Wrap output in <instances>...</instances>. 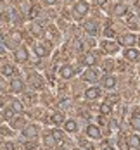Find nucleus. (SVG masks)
I'll return each instance as SVG.
<instances>
[{
    "mask_svg": "<svg viewBox=\"0 0 140 150\" xmlns=\"http://www.w3.org/2000/svg\"><path fill=\"white\" fill-rule=\"evenodd\" d=\"M88 9H90L88 2H85V0H78L76 4H75V17H76V19L85 17L87 12H88Z\"/></svg>",
    "mask_w": 140,
    "mask_h": 150,
    "instance_id": "obj_1",
    "label": "nucleus"
},
{
    "mask_svg": "<svg viewBox=\"0 0 140 150\" xmlns=\"http://www.w3.org/2000/svg\"><path fill=\"white\" fill-rule=\"evenodd\" d=\"M28 83H30L31 88H35V90H40L43 86V79H42V76L38 74V73H31L28 76Z\"/></svg>",
    "mask_w": 140,
    "mask_h": 150,
    "instance_id": "obj_2",
    "label": "nucleus"
},
{
    "mask_svg": "<svg viewBox=\"0 0 140 150\" xmlns=\"http://www.w3.org/2000/svg\"><path fill=\"white\" fill-rule=\"evenodd\" d=\"M99 78H100V76H99V71L93 69V67H88V69L83 73V79H85V81H90V83H95Z\"/></svg>",
    "mask_w": 140,
    "mask_h": 150,
    "instance_id": "obj_3",
    "label": "nucleus"
},
{
    "mask_svg": "<svg viewBox=\"0 0 140 150\" xmlns=\"http://www.w3.org/2000/svg\"><path fill=\"white\" fill-rule=\"evenodd\" d=\"M137 42H139V38H137L135 35H123V36L119 38V43L124 45V47H128V48H130V47H133Z\"/></svg>",
    "mask_w": 140,
    "mask_h": 150,
    "instance_id": "obj_4",
    "label": "nucleus"
},
{
    "mask_svg": "<svg viewBox=\"0 0 140 150\" xmlns=\"http://www.w3.org/2000/svg\"><path fill=\"white\" fill-rule=\"evenodd\" d=\"M28 50L24 48V47H19V48H16V52H14V59L16 62H26L28 60Z\"/></svg>",
    "mask_w": 140,
    "mask_h": 150,
    "instance_id": "obj_5",
    "label": "nucleus"
},
{
    "mask_svg": "<svg viewBox=\"0 0 140 150\" xmlns=\"http://www.w3.org/2000/svg\"><path fill=\"white\" fill-rule=\"evenodd\" d=\"M35 54L38 57H47L50 54V43H40V45L35 47Z\"/></svg>",
    "mask_w": 140,
    "mask_h": 150,
    "instance_id": "obj_6",
    "label": "nucleus"
},
{
    "mask_svg": "<svg viewBox=\"0 0 140 150\" xmlns=\"http://www.w3.org/2000/svg\"><path fill=\"white\" fill-rule=\"evenodd\" d=\"M83 30L87 31L90 36H95V35L99 33V26H97V23H95V21H85Z\"/></svg>",
    "mask_w": 140,
    "mask_h": 150,
    "instance_id": "obj_7",
    "label": "nucleus"
},
{
    "mask_svg": "<svg viewBox=\"0 0 140 150\" xmlns=\"http://www.w3.org/2000/svg\"><path fill=\"white\" fill-rule=\"evenodd\" d=\"M59 76L64 78V79L73 78V76H75V67H73V66H62L61 69H59Z\"/></svg>",
    "mask_w": 140,
    "mask_h": 150,
    "instance_id": "obj_8",
    "label": "nucleus"
},
{
    "mask_svg": "<svg viewBox=\"0 0 140 150\" xmlns=\"http://www.w3.org/2000/svg\"><path fill=\"white\" fill-rule=\"evenodd\" d=\"M23 90H24V83L19 78H14L11 81V91L12 93H23Z\"/></svg>",
    "mask_w": 140,
    "mask_h": 150,
    "instance_id": "obj_9",
    "label": "nucleus"
},
{
    "mask_svg": "<svg viewBox=\"0 0 140 150\" xmlns=\"http://www.w3.org/2000/svg\"><path fill=\"white\" fill-rule=\"evenodd\" d=\"M87 136H88V138H93V140H99L102 135H100V129H99L95 124H88V126H87Z\"/></svg>",
    "mask_w": 140,
    "mask_h": 150,
    "instance_id": "obj_10",
    "label": "nucleus"
},
{
    "mask_svg": "<svg viewBox=\"0 0 140 150\" xmlns=\"http://www.w3.org/2000/svg\"><path fill=\"white\" fill-rule=\"evenodd\" d=\"M99 95H100V88H97V86H90L88 90H85V98H88V100L99 98Z\"/></svg>",
    "mask_w": 140,
    "mask_h": 150,
    "instance_id": "obj_11",
    "label": "nucleus"
},
{
    "mask_svg": "<svg viewBox=\"0 0 140 150\" xmlns=\"http://www.w3.org/2000/svg\"><path fill=\"white\" fill-rule=\"evenodd\" d=\"M130 122H131V126H133L137 131H140V110H139V109H135V110H133Z\"/></svg>",
    "mask_w": 140,
    "mask_h": 150,
    "instance_id": "obj_12",
    "label": "nucleus"
},
{
    "mask_svg": "<svg viewBox=\"0 0 140 150\" xmlns=\"http://www.w3.org/2000/svg\"><path fill=\"white\" fill-rule=\"evenodd\" d=\"M100 47H102L106 52H109V54H114V52L118 50V45H116V43H112V42H107V40H104V42L100 43Z\"/></svg>",
    "mask_w": 140,
    "mask_h": 150,
    "instance_id": "obj_13",
    "label": "nucleus"
},
{
    "mask_svg": "<svg viewBox=\"0 0 140 150\" xmlns=\"http://www.w3.org/2000/svg\"><path fill=\"white\" fill-rule=\"evenodd\" d=\"M124 59L137 60V59H139V52H137L133 47H130V48H126V50H124Z\"/></svg>",
    "mask_w": 140,
    "mask_h": 150,
    "instance_id": "obj_14",
    "label": "nucleus"
},
{
    "mask_svg": "<svg viewBox=\"0 0 140 150\" xmlns=\"http://www.w3.org/2000/svg\"><path fill=\"white\" fill-rule=\"evenodd\" d=\"M128 147H131V149H140V136L137 135H130L128 136Z\"/></svg>",
    "mask_w": 140,
    "mask_h": 150,
    "instance_id": "obj_15",
    "label": "nucleus"
},
{
    "mask_svg": "<svg viewBox=\"0 0 140 150\" xmlns=\"http://www.w3.org/2000/svg\"><path fill=\"white\" fill-rule=\"evenodd\" d=\"M102 85H104V88H114L116 86V78L114 76H104Z\"/></svg>",
    "mask_w": 140,
    "mask_h": 150,
    "instance_id": "obj_16",
    "label": "nucleus"
},
{
    "mask_svg": "<svg viewBox=\"0 0 140 150\" xmlns=\"http://www.w3.org/2000/svg\"><path fill=\"white\" fill-rule=\"evenodd\" d=\"M76 128H78L76 121H73V119H68L66 122H64V129H66L68 133H75V131H76Z\"/></svg>",
    "mask_w": 140,
    "mask_h": 150,
    "instance_id": "obj_17",
    "label": "nucleus"
},
{
    "mask_svg": "<svg viewBox=\"0 0 140 150\" xmlns=\"http://www.w3.org/2000/svg\"><path fill=\"white\" fill-rule=\"evenodd\" d=\"M95 55H93V54H85V55H83V59H81V62H83V64H85V66H88V67H92L93 64H95Z\"/></svg>",
    "mask_w": 140,
    "mask_h": 150,
    "instance_id": "obj_18",
    "label": "nucleus"
},
{
    "mask_svg": "<svg viewBox=\"0 0 140 150\" xmlns=\"http://www.w3.org/2000/svg\"><path fill=\"white\" fill-rule=\"evenodd\" d=\"M128 12V7L124 4H116L114 5V16H124Z\"/></svg>",
    "mask_w": 140,
    "mask_h": 150,
    "instance_id": "obj_19",
    "label": "nucleus"
},
{
    "mask_svg": "<svg viewBox=\"0 0 140 150\" xmlns=\"http://www.w3.org/2000/svg\"><path fill=\"white\" fill-rule=\"evenodd\" d=\"M36 135H38V126H28L24 129V136L26 138H35Z\"/></svg>",
    "mask_w": 140,
    "mask_h": 150,
    "instance_id": "obj_20",
    "label": "nucleus"
},
{
    "mask_svg": "<svg viewBox=\"0 0 140 150\" xmlns=\"http://www.w3.org/2000/svg\"><path fill=\"white\" fill-rule=\"evenodd\" d=\"M30 30H31V33H33L35 36H42V33H43V31H42V26H40L38 23H33V24L30 26Z\"/></svg>",
    "mask_w": 140,
    "mask_h": 150,
    "instance_id": "obj_21",
    "label": "nucleus"
},
{
    "mask_svg": "<svg viewBox=\"0 0 140 150\" xmlns=\"http://www.w3.org/2000/svg\"><path fill=\"white\" fill-rule=\"evenodd\" d=\"M62 119H64L62 112H54V114H52V117H50V122H54V124H59V122H62Z\"/></svg>",
    "mask_w": 140,
    "mask_h": 150,
    "instance_id": "obj_22",
    "label": "nucleus"
},
{
    "mask_svg": "<svg viewBox=\"0 0 140 150\" xmlns=\"http://www.w3.org/2000/svg\"><path fill=\"white\" fill-rule=\"evenodd\" d=\"M2 74H4V76H12V74H14V67H12V66H9V64H5V66L2 67Z\"/></svg>",
    "mask_w": 140,
    "mask_h": 150,
    "instance_id": "obj_23",
    "label": "nucleus"
},
{
    "mask_svg": "<svg viewBox=\"0 0 140 150\" xmlns=\"http://www.w3.org/2000/svg\"><path fill=\"white\" fill-rule=\"evenodd\" d=\"M52 136H54V140H55V142H62V129H57V128H55V129H52Z\"/></svg>",
    "mask_w": 140,
    "mask_h": 150,
    "instance_id": "obj_24",
    "label": "nucleus"
},
{
    "mask_svg": "<svg viewBox=\"0 0 140 150\" xmlns=\"http://www.w3.org/2000/svg\"><path fill=\"white\" fill-rule=\"evenodd\" d=\"M11 107L14 109V112H23V109H24V105L21 104L19 100H14V102H12V105H11Z\"/></svg>",
    "mask_w": 140,
    "mask_h": 150,
    "instance_id": "obj_25",
    "label": "nucleus"
},
{
    "mask_svg": "<svg viewBox=\"0 0 140 150\" xmlns=\"http://www.w3.org/2000/svg\"><path fill=\"white\" fill-rule=\"evenodd\" d=\"M106 102L107 104H116V102H119V97L118 95H107L106 97Z\"/></svg>",
    "mask_w": 140,
    "mask_h": 150,
    "instance_id": "obj_26",
    "label": "nucleus"
},
{
    "mask_svg": "<svg viewBox=\"0 0 140 150\" xmlns=\"http://www.w3.org/2000/svg\"><path fill=\"white\" fill-rule=\"evenodd\" d=\"M12 114H14V109H12V107L4 109V116H5V119H12Z\"/></svg>",
    "mask_w": 140,
    "mask_h": 150,
    "instance_id": "obj_27",
    "label": "nucleus"
},
{
    "mask_svg": "<svg viewBox=\"0 0 140 150\" xmlns=\"http://www.w3.org/2000/svg\"><path fill=\"white\" fill-rule=\"evenodd\" d=\"M109 112H111V107H109L107 102L100 105V114H104V116H106V114H109Z\"/></svg>",
    "mask_w": 140,
    "mask_h": 150,
    "instance_id": "obj_28",
    "label": "nucleus"
},
{
    "mask_svg": "<svg viewBox=\"0 0 140 150\" xmlns=\"http://www.w3.org/2000/svg\"><path fill=\"white\" fill-rule=\"evenodd\" d=\"M12 126H14V128H23V126H24V119H23V117H17V119H14Z\"/></svg>",
    "mask_w": 140,
    "mask_h": 150,
    "instance_id": "obj_29",
    "label": "nucleus"
},
{
    "mask_svg": "<svg viewBox=\"0 0 140 150\" xmlns=\"http://www.w3.org/2000/svg\"><path fill=\"white\" fill-rule=\"evenodd\" d=\"M24 149H26V150L36 149V142H26V143H24Z\"/></svg>",
    "mask_w": 140,
    "mask_h": 150,
    "instance_id": "obj_30",
    "label": "nucleus"
},
{
    "mask_svg": "<svg viewBox=\"0 0 140 150\" xmlns=\"http://www.w3.org/2000/svg\"><path fill=\"white\" fill-rule=\"evenodd\" d=\"M104 35H106L107 38H114V35H116V33L112 31V28H106V31H104Z\"/></svg>",
    "mask_w": 140,
    "mask_h": 150,
    "instance_id": "obj_31",
    "label": "nucleus"
},
{
    "mask_svg": "<svg viewBox=\"0 0 140 150\" xmlns=\"http://www.w3.org/2000/svg\"><path fill=\"white\" fill-rule=\"evenodd\" d=\"M45 143H47V145H50V147H52V145L55 143V140H54V136H52V135L48 136V135H47V136H45Z\"/></svg>",
    "mask_w": 140,
    "mask_h": 150,
    "instance_id": "obj_32",
    "label": "nucleus"
},
{
    "mask_svg": "<svg viewBox=\"0 0 140 150\" xmlns=\"http://www.w3.org/2000/svg\"><path fill=\"white\" fill-rule=\"evenodd\" d=\"M0 135H12V131L5 126H0Z\"/></svg>",
    "mask_w": 140,
    "mask_h": 150,
    "instance_id": "obj_33",
    "label": "nucleus"
},
{
    "mask_svg": "<svg viewBox=\"0 0 140 150\" xmlns=\"http://www.w3.org/2000/svg\"><path fill=\"white\" fill-rule=\"evenodd\" d=\"M24 100H26V102H33V104H35V100H36V97H35L33 93H30V95H24Z\"/></svg>",
    "mask_w": 140,
    "mask_h": 150,
    "instance_id": "obj_34",
    "label": "nucleus"
},
{
    "mask_svg": "<svg viewBox=\"0 0 140 150\" xmlns=\"http://www.w3.org/2000/svg\"><path fill=\"white\" fill-rule=\"evenodd\" d=\"M42 2H43L45 5H48V7H50V5H55V4H59V0H42Z\"/></svg>",
    "mask_w": 140,
    "mask_h": 150,
    "instance_id": "obj_35",
    "label": "nucleus"
},
{
    "mask_svg": "<svg viewBox=\"0 0 140 150\" xmlns=\"http://www.w3.org/2000/svg\"><path fill=\"white\" fill-rule=\"evenodd\" d=\"M36 16H38V9H35V7H33V9L30 11V17H36Z\"/></svg>",
    "mask_w": 140,
    "mask_h": 150,
    "instance_id": "obj_36",
    "label": "nucleus"
},
{
    "mask_svg": "<svg viewBox=\"0 0 140 150\" xmlns=\"http://www.w3.org/2000/svg\"><path fill=\"white\" fill-rule=\"evenodd\" d=\"M102 150H114V149H112V147L109 145L107 142H104V143H102Z\"/></svg>",
    "mask_w": 140,
    "mask_h": 150,
    "instance_id": "obj_37",
    "label": "nucleus"
},
{
    "mask_svg": "<svg viewBox=\"0 0 140 150\" xmlns=\"http://www.w3.org/2000/svg\"><path fill=\"white\" fill-rule=\"evenodd\" d=\"M5 50H7V47H5V43H2V42H0V54H4Z\"/></svg>",
    "mask_w": 140,
    "mask_h": 150,
    "instance_id": "obj_38",
    "label": "nucleus"
},
{
    "mask_svg": "<svg viewBox=\"0 0 140 150\" xmlns=\"http://www.w3.org/2000/svg\"><path fill=\"white\" fill-rule=\"evenodd\" d=\"M5 150H14V147H12V143H7V145H5Z\"/></svg>",
    "mask_w": 140,
    "mask_h": 150,
    "instance_id": "obj_39",
    "label": "nucleus"
},
{
    "mask_svg": "<svg viewBox=\"0 0 140 150\" xmlns=\"http://www.w3.org/2000/svg\"><path fill=\"white\" fill-rule=\"evenodd\" d=\"M95 2H97L99 5H106V2H107V0H95Z\"/></svg>",
    "mask_w": 140,
    "mask_h": 150,
    "instance_id": "obj_40",
    "label": "nucleus"
},
{
    "mask_svg": "<svg viewBox=\"0 0 140 150\" xmlns=\"http://www.w3.org/2000/svg\"><path fill=\"white\" fill-rule=\"evenodd\" d=\"M139 45H140V38H139Z\"/></svg>",
    "mask_w": 140,
    "mask_h": 150,
    "instance_id": "obj_41",
    "label": "nucleus"
}]
</instances>
